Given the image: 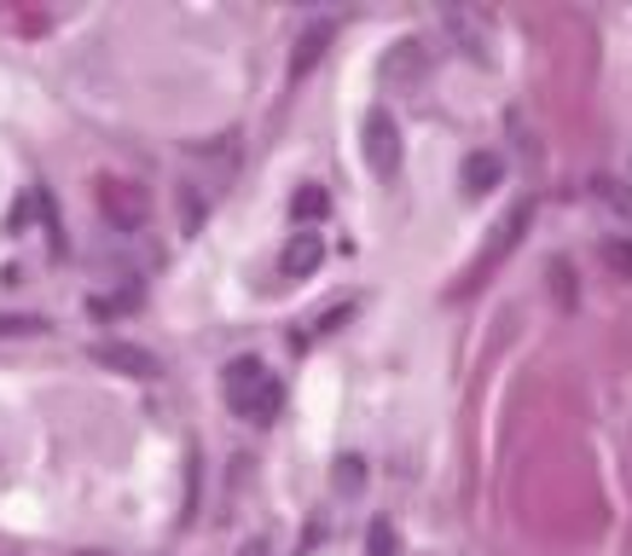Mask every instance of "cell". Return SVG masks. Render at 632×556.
<instances>
[{"label":"cell","mask_w":632,"mask_h":556,"mask_svg":"<svg viewBox=\"0 0 632 556\" xmlns=\"http://www.w3.org/2000/svg\"><path fill=\"white\" fill-rule=\"evenodd\" d=\"M221 388H227V400L238 418H250L256 429H268L279 418V406H284V388L273 383V371L268 360H256V354H244L227 365V377H221Z\"/></svg>","instance_id":"1"},{"label":"cell","mask_w":632,"mask_h":556,"mask_svg":"<svg viewBox=\"0 0 632 556\" xmlns=\"http://www.w3.org/2000/svg\"><path fill=\"white\" fill-rule=\"evenodd\" d=\"M93 354H99V365H116V371H128V377H151L157 371V360L146 348H128V342H99Z\"/></svg>","instance_id":"9"},{"label":"cell","mask_w":632,"mask_h":556,"mask_svg":"<svg viewBox=\"0 0 632 556\" xmlns=\"http://www.w3.org/2000/svg\"><path fill=\"white\" fill-rule=\"evenodd\" d=\"M592 192H598L616 215H627V220H632V185H627V180H598Z\"/></svg>","instance_id":"11"},{"label":"cell","mask_w":632,"mask_h":556,"mask_svg":"<svg viewBox=\"0 0 632 556\" xmlns=\"http://www.w3.org/2000/svg\"><path fill=\"white\" fill-rule=\"evenodd\" d=\"M331 215V192L325 185H302L296 192V220H325Z\"/></svg>","instance_id":"10"},{"label":"cell","mask_w":632,"mask_h":556,"mask_svg":"<svg viewBox=\"0 0 632 556\" xmlns=\"http://www.w3.org/2000/svg\"><path fill=\"white\" fill-rule=\"evenodd\" d=\"M325 47H331V24H325V18H314V24L296 35V53H291V81H308V76H314V65L325 58Z\"/></svg>","instance_id":"7"},{"label":"cell","mask_w":632,"mask_h":556,"mask_svg":"<svg viewBox=\"0 0 632 556\" xmlns=\"http://www.w3.org/2000/svg\"><path fill=\"white\" fill-rule=\"evenodd\" d=\"M203 209H210V203H203L198 192H180V220H187V232H192V226L203 220Z\"/></svg>","instance_id":"15"},{"label":"cell","mask_w":632,"mask_h":556,"mask_svg":"<svg viewBox=\"0 0 632 556\" xmlns=\"http://www.w3.org/2000/svg\"><path fill=\"white\" fill-rule=\"evenodd\" d=\"M88 556H99V551H88Z\"/></svg>","instance_id":"16"},{"label":"cell","mask_w":632,"mask_h":556,"mask_svg":"<svg viewBox=\"0 0 632 556\" xmlns=\"http://www.w3.org/2000/svg\"><path fill=\"white\" fill-rule=\"evenodd\" d=\"M47 331V319L35 314H0V337H41Z\"/></svg>","instance_id":"12"},{"label":"cell","mask_w":632,"mask_h":556,"mask_svg":"<svg viewBox=\"0 0 632 556\" xmlns=\"http://www.w3.org/2000/svg\"><path fill=\"white\" fill-rule=\"evenodd\" d=\"M360 481H365V464H360V458H337V487L354 492Z\"/></svg>","instance_id":"14"},{"label":"cell","mask_w":632,"mask_h":556,"mask_svg":"<svg viewBox=\"0 0 632 556\" xmlns=\"http://www.w3.org/2000/svg\"><path fill=\"white\" fill-rule=\"evenodd\" d=\"M424 76H430V47H424L418 35L390 41V53L377 58V81H383V88H418Z\"/></svg>","instance_id":"2"},{"label":"cell","mask_w":632,"mask_h":556,"mask_svg":"<svg viewBox=\"0 0 632 556\" xmlns=\"http://www.w3.org/2000/svg\"><path fill=\"white\" fill-rule=\"evenodd\" d=\"M99 209L116 232H134V226H146V192H139L134 180H99Z\"/></svg>","instance_id":"4"},{"label":"cell","mask_w":632,"mask_h":556,"mask_svg":"<svg viewBox=\"0 0 632 556\" xmlns=\"http://www.w3.org/2000/svg\"><path fill=\"white\" fill-rule=\"evenodd\" d=\"M365 162H372L377 180H395L400 174V128H395L390 111L365 116Z\"/></svg>","instance_id":"3"},{"label":"cell","mask_w":632,"mask_h":556,"mask_svg":"<svg viewBox=\"0 0 632 556\" xmlns=\"http://www.w3.org/2000/svg\"><path fill=\"white\" fill-rule=\"evenodd\" d=\"M319 261H325V238L314 232V226H302V232L284 238V250H279V273H284V279H314V273H319Z\"/></svg>","instance_id":"5"},{"label":"cell","mask_w":632,"mask_h":556,"mask_svg":"<svg viewBox=\"0 0 632 556\" xmlns=\"http://www.w3.org/2000/svg\"><path fill=\"white\" fill-rule=\"evenodd\" d=\"M505 180V162L494 151H471L464 157V197H487Z\"/></svg>","instance_id":"8"},{"label":"cell","mask_w":632,"mask_h":556,"mask_svg":"<svg viewBox=\"0 0 632 556\" xmlns=\"http://www.w3.org/2000/svg\"><path fill=\"white\" fill-rule=\"evenodd\" d=\"M528 220H534V203H517V209L499 220L494 243H487V250H482V261H476V279H482V273H494V266L517 250V243H522V232H528Z\"/></svg>","instance_id":"6"},{"label":"cell","mask_w":632,"mask_h":556,"mask_svg":"<svg viewBox=\"0 0 632 556\" xmlns=\"http://www.w3.org/2000/svg\"><path fill=\"white\" fill-rule=\"evenodd\" d=\"M603 261L616 266L621 279H632V243L627 238H603Z\"/></svg>","instance_id":"13"}]
</instances>
